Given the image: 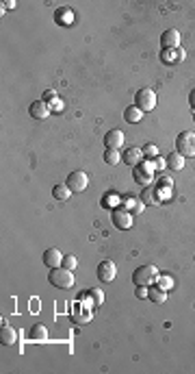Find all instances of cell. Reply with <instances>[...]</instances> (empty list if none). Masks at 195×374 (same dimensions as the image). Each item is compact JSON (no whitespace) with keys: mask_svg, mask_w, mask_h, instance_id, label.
Returning a JSON list of instances; mask_svg holds the SVG:
<instances>
[{"mask_svg":"<svg viewBox=\"0 0 195 374\" xmlns=\"http://www.w3.org/2000/svg\"><path fill=\"white\" fill-rule=\"evenodd\" d=\"M124 120L126 122H130V124H137V122H141L143 120V111L139 107H126V111H124Z\"/></svg>","mask_w":195,"mask_h":374,"instance_id":"e0dca14e","label":"cell"},{"mask_svg":"<svg viewBox=\"0 0 195 374\" xmlns=\"http://www.w3.org/2000/svg\"><path fill=\"white\" fill-rule=\"evenodd\" d=\"M48 107H50V109H63V105L59 102V98H56V100H52V102H50Z\"/></svg>","mask_w":195,"mask_h":374,"instance_id":"836d02e7","label":"cell"},{"mask_svg":"<svg viewBox=\"0 0 195 374\" xmlns=\"http://www.w3.org/2000/svg\"><path fill=\"white\" fill-rule=\"evenodd\" d=\"M174 57H176V61H185V50H182V48H176L174 50Z\"/></svg>","mask_w":195,"mask_h":374,"instance_id":"1f68e13d","label":"cell"},{"mask_svg":"<svg viewBox=\"0 0 195 374\" xmlns=\"http://www.w3.org/2000/svg\"><path fill=\"white\" fill-rule=\"evenodd\" d=\"M52 196L56 198V200H67L72 196V189L67 187V185H56L54 189H52Z\"/></svg>","mask_w":195,"mask_h":374,"instance_id":"44dd1931","label":"cell"},{"mask_svg":"<svg viewBox=\"0 0 195 374\" xmlns=\"http://www.w3.org/2000/svg\"><path fill=\"white\" fill-rule=\"evenodd\" d=\"M176 152H180L182 157H195V133L193 131H182L176 137Z\"/></svg>","mask_w":195,"mask_h":374,"instance_id":"7a4b0ae2","label":"cell"},{"mask_svg":"<svg viewBox=\"0 0 195 374\" xmlns=\"http://www.w3.org/2000/svg\"><path fill=\"white\" fill-rule=\"evenodd\" d=\"M137 298H147V287L146 285H137Z\"/></svg>","mask_w":195,"mask_h":374,"instance_id":"f546056e","label":"cell"},{"mask_svg":"<svg viewBox=\"0 0 195 374\" xmlns=\"http://www.w3.org/2000/svg\"><path fill=\"white\" fill-rule=\"evenodd\" d=\"M147 298H150L152 302L160 304V302H165V300H167V292H165V290H160L158 285H156V287H147Z\"/></svg>","mask_w":195,"mask_h":374,"instance_id":"ac0fdd59","label":"cell"},{"mask_svg":"<svg viewBox=\"0 0 195 374\" xmlns=\"http://www.w3.org/2000/svg\"><path fill=\"white\" fill-rule=\"evenodd\" d=\"M111 222L115 224V228H119V231H128L133 226V214L128 209H124V207H117V209L111 211Z\"/></svg>","mask_w":195,"mask_h":374,"instance_id":"8992f818","label":"cell"},{"mask_svg":"<svg viewBox=\"0 0 195 374\" xmlns=\"http://www.w3.org/2000/svg\"><path fill=\"white\" fill-rule=\"evenodd\" d=\"M63 257L65 255H61V250L59 248H48V250H44V266L46 268H50V270H54V268H61L63 266Z\"/></svg>","mask_w":195,"mask_h":374,"instance_id":"30bf717a","label":"cell"},{"mask_svg":"<svg viewBox=\"0 0 195 374\" xmlns=\"http://www.w3.org/2000/svg\"><path fill=\"white\" fill-rule=\"evenodd\" d=\"M193 120H195V118H193Z\"/></svg>","mask_w":195,"mask_h":374,"instance_id":"e575fe53","label":"cell"},{"mask_svg":"<svg viewBox=\"0 0 195 374\" xmlns=\"http://www.w3.org/2000/svg\"><path fill=\"white\" fill-rule=\"evenodd\" d=\"M160 46H163V50H176V48H180V33H178L176 28L165 31L163 35H160Z\"/></svg>","mask_w":195,"mask_h":374,"instance_id":"9c48e42d","label":"cell"},{"mask_svg":"<svg viewBox=\"0 0 195 374\" xmlns=\"http://www.w3.org/2000/svg\"><path fill=\"white\" fill-rule=\"evenodd\" d=\"M189 105H191V109L195 111V89L191 91V94H189Z\"/></svg>","mask_w":195,"mask_h":374,"instance_id":"d6a6232c","label":"cell"},{"mask_svg":"<svg viewBox=\"0 0 195 374\" xmlns=\"http://www.w3.org/2000/svg\"><path fill=\"white\" fill-rule=\"evenodd\" d=\"M48 281L52 287H59V290H70V287H74V272L67 268H54L50 270L48 274Z\"/></svg>","mask_w":195,"mask_h":374,"instance_id":"6da1fadb","label":"cell"},{"mask_svg":"<svg viewBox=\"0 0 195 374\" xmlns=\"http://www.w3.org/2000/svg\"><path fill=\"white\" fill-rule=\"evenodd\" d=\"M76 266H78V259H76V255H65L63 257V268H67V270H76Z\"/></svg>","mask_w":195,"mask_h":374,"instance_id":"484cf974","label":"cell"},{"mask_svg":"<svg viewBox=\"0 0 195 374\" xmlns=\"http://www.w3.org/2000/svg\"><path fill=\"white\" fill-rule=\"evenodd\" d=\"M96 274H98V279H100L102 283H111V281L115 279V274H117V268H115V263H113L111 259H104V261L98 263Z\"/></svg>","mask_w":195,"mask_h":374,"instance_id":"ba28073f","label":"cell"},{"mask_svg":"<svg viewBox=\"0 0 195 374\" xmlns=\"http://www.w3.org/2000/svg\"><path fill=\"white\" fill-rule=\"evenodd\" d=\"M141 203H143V205H160L158 187H143V192H141Z\"/></svg>","mask_w":195,"mask_h":374,"instance_id":"2e32d148","label":"cell"},{"mask_svg":"<svg viewBox=\"0 0 195 374\" xmlns=\"http://www.w3.org/2000/svg\"><path fill=\"white\" fill-rule=\"evenodd\" d=\"M143 157L146 159H156L158 157V148L154 146V144H146V146H143Z\"/></svg>","mask_w":195,"mask_h":374,"instance_id":"d4e9b609","label":"cell"},{"mask_svg":"<svg viewBox=\"0 0 195 374\" xmlns=\"http://www.w3.org/2000/svg\"><path fill=\"white\" fill-rule=\"evenodd\" d=\"M104 161L108 165H117L119 161H122V152L115 150V148H106V152H104Z\"/></svg>","mask_w":195,"mask_h":374,"instance_id":"ffe728a7","label":"cell"},{"mask_svg":"<svg viewBox=\"0 0 195 374\" xmlns=\"http://www.w3.org/2000/svg\"><path fill=\"white\" fill-rule=\"evenodd\" d=\"M65 185L72 189V192H85L89 185V176H87V172H83V170H74L72 174H67V181H65Z\"/></svg>","mask_w":195,"mask_h":374,"instance_id":"52a82bcc","label":"cell"},{"mask_svg":"<svg viewBox=\"0 0 195 374\" xmlns=\"http://www.w3.org/2000/svg\"><path fill=\"white\" fill-rule=\"evenodd\" d=\"M28 337H31L33 342H46V339H48V331H46L44 324H35L31 329V333H28Z\"/></svg>","mask_w":195,"mask_h":374,"instance_id":"d6986e66","label":"cell"},{"mask_svg":"<svg viewBox=\"0 0 195 374\" xmlns=\"http://www.w3.org/2000/svg\"><path fill=\"white\" fill-rule=\"evenodd\" d=\"M135 107H139L143 113L152 111L154 107H156V94H154V89L150 87H143L135 94Z\"/></svg>","mask_w":195,"mask_h":374,"instance_id":"277c9868","label":"cell"},{"mask_svg":"<svg viewBox=\"0 0 195 374\" xmlns=\"http://www.w3.org/2000/svg\"><path fill=\"white\" fill-rule=\"evenodd\" d=\"M104 146H106V148H115V150H119V148L124 146V133H122L119 129L108 131V133L104 135Z\"/></svg>","mask_w":195,"mask_h":374,"instance_id":"4fadbf2b","label":"cell"},{"mask_svg":"<svg viewBox=\"0 0 195 374\" xmlns=\"http://www.w3.org/2000/svg\"><path fill=\"white\" fill-rule=\"evenodd\" d=\"M152 161H154V163H152L154 165V172H163V168H167V163H165L163 159L156 157V159H152Z\"/></svg>","mask_w":195,"mask_h":374,"instance_id":"f1b7e54d","label":"cell"},{"mask_svg":"<svg viewBox=\"0 0 195 374\" xmlns=\"http://www.w3.org/2000/svg\"><path fill=\"white\" fill-rule=\"evenodd\" d=\"M133 178H135L137 185L150 187V183H152V178H154V165L152 163H146V161L137 163L135 170H133Z\"/></svg>","mask_w":195,"mask_h":374,"instance_id":"3957f363","label":"cell"},{"mask_svg":"<svg viewBox=\"0 0 195 374\" xmlns=\"http://www.w3.org/2000/svg\"><path fill=\"white\" fill-rule=\"evenodd\" d=\"M28 113H31L33 120H46L50 116V107L46 105L44 100H35L31 107H28Z\"/></svg>","mask_w":195,"mask_h":374,"instance_id":"7c38bea8","label":"cell"},{"mask_svg":"<svg viewBox=\"0 0 195 374\" xmlns=\"http://www.w3.org/2000/svg\"><path fill=\"white\" fill-rule=\"evenodd\" d=\"M156 187H158V189H167V192H169V189L174 187V181H171L169 176H158V181H156Z\"/></svg>","mask_w":195,"mask_h":374,"instance_id":"4316f807","label":"cell"},{"mask_svg":"<svg viewBox=\"0 0 195 374\" xmlns=\"http://www.w3.org/2000/svg\"><path fill=\"white\" fill-rule=\"evenodd\" d=\"M146 159L143 157V148H139V146H130V148H126V152L122 154V161H126V165H135L137 163H141V161Z\"/></svg>","mask_w":195,"mask_h":374,"instance_id":"8fae6325","label":"cell"},{"mask_svg":"<svg viewBox=\"0 0 195 374\" xmlns=\"http://www.w3.org/2000/svg\"><path fill=\"white\" fill-rule=\"evenodd\" d=\"M87 296L94 298V307H100L102 300H104V294H102V290H98V287H91V290H87Z\"/></svg>","mask_w":195,"mask_h":374,"instance_id":"cb8c5ba5","label":"cell"},{"mask_svg":"<svg viewBox=\"0 0 195 374\" xmlns=\"http://www.w3.org/2000/svg\"><path fill=\"white\" fill-rule=\"evenodd\" d=\"M165 163H167V170H171V172L185 170V157H182L180 152H169L167 159H165Z\"/></svg>","mask_w":195,"mask_h":374,"instance_id":"9a60e30c","label":"cell"},{"mask_svg":"<svg viewBox=\"0 0 195 374\" xmlns=\"http://www.w3.org/2000/svg\"><path fill=\"white\" fill-rule=\"evenodd\" d=\"M163 61H167V63L176 61V57H174V50H163Z\"/></svg>","mask_w":195,"mask_h":374,"instance_id":"4dcf8cb0","label":"cell"},{"mask_svg":"<svg viewBox=\"0 0 195 374\" xmlns=\"http://www.w3.org/2000/svg\"><path fill=\"white\" fill-rule=\"evenodd\" d=\"M0 342H2V346H13V344L18 342V331H15L13 326H9L7 322H4L2 329H0Z\"/></svg>","mask_w":195,"mask_h":374,"instance_id":"5bb4252c","label":"cell"},{"mask_svg":"<svg viewBox=\"0 0 195 374\" xmlns=\"http://www.w3.org/2000/svg\"><path fill=\"white\" fill-rule=\"evenodd\" d=\"M56 98H59V96H56V91H54V89H46V91H44V96H42V100L46 102V105H50V102L56 100Z\"/></svg>","mask_w":195,"mask_h":374,"instance_id":"83f0119b","label":"cell"},{"mask_svg":"<svg viewBox=\"0 0 195 374\" xmlns=\"http://www.w3.org/2000/svg\"><path fill=\"white\" fill-rule=\"evenodd\" d=\"M156 285L160 287V290L169 292L171 287H174V279H171V276H167V274H158V276H156Z\"/></svg>","mask_w":195,"mask_h":374,"instance_id":"7402d4cb","label":"cell"},{"mask_svg":"<svg viewBox=\"0 0 195 374\" xmlns=\"http://www.w3.org/2000/svg\"><path fill=\"white\" fill-rule=\"evenodd\" d=\"M143 207H146V205H143L141 203V200H135V198H128V200H126V207H124V209H128L130 211V214H139V211H143Z\"/></svg>","mask_w":195,"mask_h":374,"instance_id":"603a6c76","label":"cell"},{"mask_svg":"<svg viewBox=\"0 0 195 374\" xmlns=\"http://www.w3.org/2000/svg\"><path fill=\"white\" fill-rule=\"evenodd\" d=\"M156 276H158V270L154 268V266H141V268H137L135 270V274H133V283L135 285H150L152 281H156Z\"/></svg>","mask_w":195,"mask_h":374,"instance_id":"5b68a950","label":"cell"}]
</instances>
